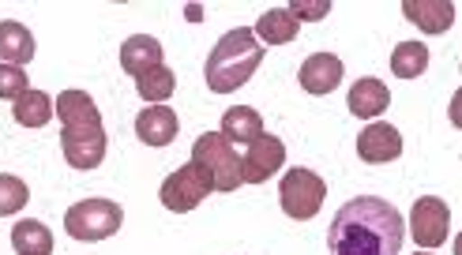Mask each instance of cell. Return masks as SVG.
<instances>
[{
  "instance_id": "obj_18",
  "label": "cell",
  "mask_w": 462,
  "mask_h": 255,
  "mask_svg": "<svg viewBox=\"0 0 462 255\" xmlns=\"http://www.w3.org/2000/svg\"><path fill=\"white\" fill-rule=\"evenodd\" d=\"M222 135L229 139V143H252L256 135H263V117H260V109H252V105H234V109H226V117H222Z\"/></svg>"
},
{
  "instance_id": "obj_15",
  "label": "cell",
  "mask_w": 462,
  "mask_h": 255,
  "mask_svg": "<svg viewBox=\"0 0 462 255\" xmlns=\"http://www.w3.org/2000/svg\"><path fill=\"white\" fill-rule=\"evenodd\" d=\"M162 41L158 38H151V34H132L125 45H121V68L128 76H135L140 79L143 72H151V68H158V64H166L162 60Z\"/></svg>"
},
{
  "instance_id": "obj_3",
  "label": "cell",
  "mask_w": 462,
  "mask_h": 255,
  "mask_svg": "<svg viewBox=\"0 0 462 255\" xmlns=\"http://www.w3.org/2000/svg\"><path fill=\"white\" fill-rule=\"evenodd\" d=\"M263 57H267V50L260 45V38L252 34V27H234V31H226L218 38L211 57H207L203 79L215 95H234V90H241L252 76L260 72Z\"/></svg>"
},
{
  "instance_id": "obj_12",
  "label": "cell",
  "mask_w": 462,
  "mask_h": 255,
  "mask_svg": "<svg viewBox=\"0 0 462 255\" xmlns=\"http://www.w3.org/2000/svg\"><path fill=\"white\" fill-rule=\"evenodd\" d=\"M402 15L425 34H444L455 27L451 0H402Z\"/></svg>"
},
{
  "instance_id": "obj_25",
  "label": "cell",
  "mask_w": 462,
  "mask_h": 255,
  "mask_svg": "<svg viewBox=\"0 0 462 255\" xmlns=\"http://www.w3.org/2000/svg\"><path fill=\"white\" fill-rule=\"evenodd\" d=\"M286 12H290L297 23H301V19L316 23V19H323V15L331 12V0H316V5H312V0H293V5H290Z\"/></svg>"
},
{
  "instance_id": "obj_20",
  "label": "cell",
  "mask_w": 462,
  "mask_h": 255,
  "mask_svg": "<svg viewBox=\"0 0 462 255\" xmlns=\"http://www.w3.org/2000/svg\"><path fill=\"white\" fill-rule=\"evenodd\" d=\"M12 248L19 255H53V233L50 225H42L38 218H27L12 225Z\"/></svg>"
},
{
  "instance_id": "obj_26",
  "label": "cell",
  "mask_w": 462,
  "mask_h": 255,
  "mask_svg": "<svg viewBox=\"0 0 462 255\" xmlns=\"http://www.w3.org/2000/svg\"><path fill=\"white\" fill-rule=\"evenodd\" d=\"M418 255H432V251H418Z\"/></svg>"
},
{
  "instance_id": "obj_4",
  "label": "cell",
  "mask_w": 462,
  "mask_h": 255,
  "mask_svg": "<svg viewBox=\"0 0 462 255\" xmlns=\"http://www.w3.org/2000/svg\"><path fill=\"white\" fill-rule=\"evenodd\" d=\"M121 225H125V211H121V203H113V199H83L64 214L68 237L83 241V244L109 241Z\"/></svg>"
},
{
  "instance_id": "obj_13",
  "label": "cell",
  "mask_w": 462,
  "mask_h": 255,
  "mask_svg": "<svg viewBox=\"0 0 462 255\" xmlns=\"http://www.w3.org/2000/svg\"><path fill=\"white\" fill-rule=\"evenodd\" d=\"M346 105H350L354 117H361V121L373 124L376 117H383V113H387L391 90H387V83H380V79H357V83L350 87V95H346Z\"/></svg>"
},
{
  "instance_id": "obj_1",
  "label": "cell",
  "mask_w": 462,
  "mask_h": 255,
  "mask_svg": "<svg viewBox=\"0 0 462 255\" xmlns=\"http://www.w3.org/2000/svg\"><path fill=\"white\" fill-rule=\"evenodd\" d=\"M402 211L380 196H357L338 206L328 229L331 255H402Z\"/></svg>"
},
{
  "instance_id": "obj_16",
  "label": "cell",
  "mask_w": 462,
  "mask_h": 255,
  "mask_svg": "<svg viewBox=\"0 0 462 255\" xmlns=\"http://www.w3.org/2000/svg\"><path fill=\"white\" fill-rule=\"evenodd\" d=\"M27 60H34V34L23 27V23L5 19L0 23V64L23 68Z\"/></svg>"
},
{
  "instance_id": "obj_2",
  "label": "cell",
  "mask_w": 462,
  "mask_h": 255,
  "mask_svg": "<svg viewBox=\"0 0 462 255\" xmlns=\"http://www.w3.org/2000/svg\"><path fill=\"white\" fill-rule=\"evenodd\" d=\"M53 113L64 124L60 128L64 161L72 169H98L106 158V147H109V135H106L95 98H90L87 90H64V95L53 98Z\"/></svg>"
},
{
  "instance_id": "obj_24",
  "label": "cell",
  "mask_w": 462,
  "mask_h": 255,
  "mask_svg": "<svg viewBox=\"0 0 462 255\" xmlns=\"http://www.w3.org/2000/svg\"><path fill=\"white\" fill-rule=\"evenodd\" d=\"M27 72L23 68H12V64H0V98L15 102L19 95H27Z\"/></svg>"
},
{
  "instance_id": "obj_5",
  "label": "cell",
  "mask_w": 462,
  "mask_h": 255,
  "mask_svg": "<svg viewBox=\"0 0 462 255\" xmlns=\"http://www.w3.org/2000/svg\"><path fill=\"white\" fill-rule=\"evenodd\" d=\"M196 166H203L215 180V192H237L241 188V154L234 150V143L222 135V132H203L192 147V158Z\"/></svg>"
},
{
  "instance_id": "obj_9",
  "label": "cell",
  "mask_w": 462,
  "mask_h": 255,
  "mask_svg": "<svg viewBox=\"0 0 462 255\" xmlns=\"http://www.w3.org/2000/svg\"><path fill=\"white\" fill-rule=\"evenodd\" d=\"M282 166H286V143L279 135L263 132V135L252 139L248 154L241 158V180L245 184H263V180H271L274 173H279Z\"/></svg>"
},
{
  "instance_id": "obj_22",
  "label": "cell",
  "mask_w": 462,
  "mask_h": 255,
  "mask_svg": "<svg viewBox=\"0 0 462 255\" xmlns=\"http://www.w3.org/2000/svg\"><path fill=\"white\" fill-rule=\"evenodd\" d=\"M135 90H140L143 102L166 105V102L173 98V90H177V76L170 72L166 64H158V68H151V72H143L140 79H135Z\"/></svg>"
},
{
  "instance_id": "obj_23",
  "label": "cell",
  "mask_w": 462,
  "mask_h": 255,
  "mask_svg": "<svg viewBox=\"0 0 462 255\" xmlns=\"http://www.w3.org/2000/svg\"><path fill=\"white\" fill-rule=\"evenodd\" d=\"M27 203H31V188H27V184H23L19 177L0 173V218L23 211Z\"/></svg>"
},
{
  "instance_id": "obj_6",
  "label": "cell",
  "mask_w": 462,
  "mask_h": 255,
  "mask_svg": "<svg viewBox=\"0 0 462 255\" xmlns=\"http://www.w3.org/2000/svg\"><path fill=\"white\" fill-rule=\"evenodd\" d=\"M215 192V180L211 173H207L203 166H196V161H189V166H180L177 173H170L166 180H162V188H158V199L166 211L173 214H189L196 211V206Z\"/></svg>"
},
{
  "instance_id": "obj_7",
  "label": "cell",
  "mask_w": 462,
  "mask_h": 255,
  "mask_svg": "<svg viewBox=\"0 0 462 255\" xmlns=\"http://www.w3.org/2000/svg\"><path fill=\"white\" fill-rule=\"evenodd\" d=\"M323 199H328V184H323L319 173L312 169H290L282 177V192H279V203H282V214H290L293 222H309L319 214Z\"/></svg>"
},
{
  "instance_id": "obj_11",
  "label": "cell",
  "mask_w": 462,
  "mask_h": 255,
  "mask_svg": "<svg viewBox=\"0 0 462 255\" xmlns=\"http://www.w3.org/2000/svg\"><path fill=\"white\" fill-rule=\"evenodd\" d=\"M342 76H346V68H342V60L335 53H312L301 64V72H297V79H301V90H309V95H316V98L338 90L342 87Z\"/></svg>"
},
{
  "instance_id": "obj_17",
  "label": "cell",
  "mask_w": 462,
  "mask_h": 255,
  "mask_svg": "<svg viewBox=\"0 0 462 255\" xmlns=\"http://www.w3.org/2000/svg\"><path fill=\"white\" fill-rule=\"evenodd\" d=\"M297 31H301V23H297L286 8H271V12H263V15L256 19V31H252V34H256L260 45L267 50V45H286V41H293Z\"/></svg>"
},
{
  "instance_id": "obj_21",
  "label": "cell",
  "mask_w": 462,
  "mask_h": 255,
  "mask_svg": "<svg viewBox=\"0 0 462 255\" xmlns=\"http://www.w3.org/2000/svg\"><path fill=\"white\" fill-rule=\"evenodd\" d=\"M425 68H429V45L425 41L395 45V53H391V72L399 79H418V76H425Z\"/></svg>"
},
{
  "instance_id": "obj_14",
  "label": "cell",
  "mask_w": 462,
  "mask_h": 255,
  "mask_svg": "<svg viewBox=\"0 0 462 255\" xmlns=\"http://www.w3.org/2000/svg\"><path fill=\"white\" fill-rule=\"evenodd\" d=\"M177 113L170 105H147L140 117H135V135L143 139L147 147H170L177 139Z\"/></svg>"
},
{
  "instance_id": "obj_19",
  "label": "cell",
  "mask_w": 462,
  "mask_h": 255,
  "mask_svg": "<svg viewBox=\"0 0 462 255\" xmlns=\"http://www.w3.org/2000/svg\"><path fill=\"white\" fill-rule=\"evenodd\" d=\"M12 117L23 128H45L53 121V98L42 95V90H27V95H19L12 102Z\"/></svg>"
},
{
  "instance_id": "obj_8",
  "label": "cell",
  "mask_w": 462,
  "mask_h": 255,
  "mask_svg": "<svg viewBox=\"0 0 462 255\" xmlns=\"http://www.w3.org/2000/svg\"><path fill=\"white\" fill-rule=\"evenodd\" d=\"M448 225H451V211H448L444 199L421 196L418 203H413V211H410V237L421 244V251L440 248L448 241Z\"/></svg>"
},
{
  "instance_id": "obj_10",
  "label": "cell",
  "mask_w": 462,
  "mask_h": 255,
  "mask_svg": "<svg viewBox=\"0 0 462 255\" xmlns=\"http://www.w3.org/2000/svg\"><path fill=\"white\" fill-rule=\"evenodd\" d=\"M357 158L361 161H373V166H383V161H395L402 158V135L395 124H368L365 132H357Z\"/></svg>"
}]
</instances>
